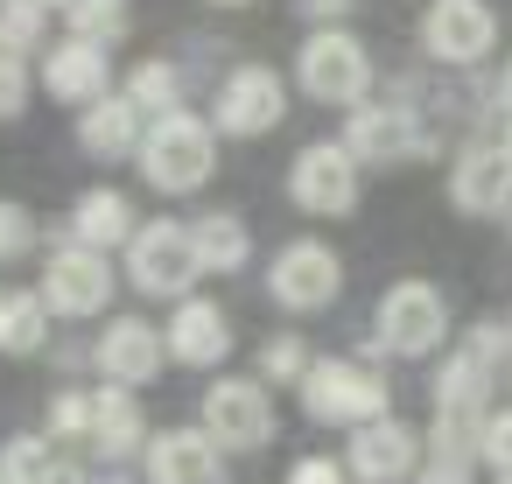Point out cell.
<instances>
[{"instance_id":"obj_1","label":"cell","mask_w":512,"mask_h":484,"mask_svg":"<svg viewBox=\"0 0 512 484\" xmlns=\"http://www.w3.org/2000/svg\"><path fill=\"white\" fill-rule=\"evenodd\" d=\"M134 162H141V176H148L162 197H190V190H204V176H211V162H218L211 120H197V113H162V120H148Z\"/></svg>"},{"instance_id":"obj_2","label":"cell","mask_w":512,"mask_h":484,"mask_svg":"<svg viewBox=\"0 0 512 484\" xmlns=\"http://www.w3.org/2000/svg\"><path fill=\"white\" fill-rule=\"evenodd\" d=\"M302 414L323 421V428H365V421H386V379L358 358H316L302 372Z\"/></svg>"},{"instance_id":"obj_3","label":"cell","mask_w":512,"mask_h":484,"mask_svg":"<svg viewBox=\"0 0 512 484\" xmlns=\"http://www.w3.org/2000/svg\"><path fill=\"white\" fill-rule=\"evenodd\" d=\"M127 281L141 295H169V302H190V288L204 281V260H197V239L190 225L176 218H155L127 239Z\"/></svg>"},{"instance_id":"obj_4","label":"cell","mask_w":512,"mask_h":484,"mask_svg":"<svg viewBox=\"0 0 512 484\" xmlns=\"http://www.w3.org/2000/svg\"><path fill=\"white\" fill-rule=\"evenodd\" d=\"M295 78L316 106H365L372 92V57L351 29H316L302 50H295Z\"/></svg>"},{"instance_id":"obj_5","label":"cell","mask_w":512,"mask_h":484,"mask_svg":"<svg viewBox=\"0 0 512 484\" xmlns=\"http://www.w3.org/2000/svg\"><path fill=\"white\" fill-rule=\"evenodd\" d=\"M372 330H379V337H372L379 351H393V358H428V351L449 337V302H442L428 281H400V288L379 295Z\"/></svg>"},{"instance_id":"obj_6","label":"cell","mask_w":512,"mask_h":484,"mask_svg":"<svg viewBox=\"0 0 512 484\" xmlns=\"http://www.w3.org/2000/svg\"><path fill=\"white\" fill-rule=\"evenodd\" d=\"M337 288H344V260H337L323 239H288V246L274 253V267H267V295H274L281 309H295V316L330 309Z\"/></svg>"},{"instance_id":"obj_7","label":"cell","mask_w":512,"mask_h":484,"mask_svg":"<svg viewBox=\"0 0 512 484\" xmlns=\"http://www.w3.org/2000/svg\"><path fill=\"white\" fill-rule=\"evenodd\" d=\"M288 120V85L267 71V64H239L225 85H218V106H211V127L232 134V141H253V134H274Z\"/></svg>"},{"instance_id":"obj_8","label":"cell","mask_w":512,"mask_h":484,"mask_svg":"<svg viewBox=\"0 0 512 484\" xmlns=\"http://www.w3.org/2000/svg\"><path fill=\"white\" fill-rule=\"evenodd\" d=\"M288 197L309 211V218H344L358 204V155L344 141H309L288 169Z\"/></svg>"},{"instance_id":"obj_9","label":"cell","mask_w":512,"mask_h":484,"mask_svg":"<svg viewBox=\"0 0 512 484\" xmlns=\"http://www.w3.org/2000/svg\"><path fill=\"white\" fill-rule=\"evenodd\" d=\"M498 43V22L484 0H428V15H421V50L449 71H470L477 57H491Z\"/></svg>"},{"instance_id":"obj_10","label":"cell","mask_w":512,"mask_h":484,"mask_svg":"<svg viewBox=\"0 0 512 484\" xmlns=\"http://www.w3.org/2000/svg\"><path fill=\"white\" fill-rule=\"evenodd\" d=\"M36 295L50 302V316H99V309L113 302V260L71 239V246H57V253H50V267H43V288H36Z\"/></svg>"},{"instance_id":"obj_11","label":"cell","mask_w":512,"mask_h":484,"mask_svg":"<svg viewBox=\"0 0 512 484\" xmlns=\"http://www.w3.org/2000/svg\"><path fill=\"white\" fill-rule=\"evenodd\" d=\"M204 435L218 449H267L274 442V400L260 379H218L204 393Z\"/></svg>"},{"instance_id":"obj_12","label":"cell","mask_w":512,"mask_h":484,"mask_svg":"<svg viewBox=\"0 0 512 484\" xmlns=\"http://www.w3.org/2000/svg\"><path fill=\"white\" fill-rule=\"evenodd\" d=\"M414 463H421V435H414V428H400L393 414H386V421L351 428L344 470H351L358 484H407V477H414Z\"/></svg>"},{"instance_id":"obj_13","label":"cell","mask_w":512,"mask_h":484,"mask_svg":"<svg viewBox=\"0 0 512 484\" xmlns=\"http://www.w3.org/2000/svg\"><path fill=\"white\" fill-rule=\"evenodd\" d=\"M449 204L470 211V218H498L512 211V155L498 141H470L449 169Z\"/></svg>"},{"instance_id":"obj_14","label":"cell","mask_w":512,"mask_h":484,"mask_svg":"<svg viewBox=\"0 0 512 484\" xmlns=\"http://www.w3.org/2000/svg\"><path fill=\"white\" fill-rule=\"evenodd\" d=\"M92 358H99V372H106L113 386H148V379L162 372V358H169V337H162L148 316H113L106 337L92 344Z\"/></svg>"},{"instance_id":"obj_15","label":"cell","mask_w":512,"mask_h":484,"mask_svg":"<svg viewBox=\"0 0 512 484\" xmlns=\"http://www.w3.org/2000/svg\"><path fill=\"white\" fill-rule=\"evenodd\" d=\"M344 148L358 155V162H414V155H428V134L414 127V113L407 106H351V127H344Z\"/></svg>"},{"instance_id":"obj_16","label":"cell","mask_w":512,"mask_h":484,"mask_svg":"<svg viewBox=\"0 0 512 484\" xmlns=\"http://www.w3.org/2000/svg\"><path fill=\"white\" fill-rule=\"evenodd\" d=\"M106 78H113V57L85 36H64L43 50V92L64 99V106H99L106 99Z\"/></svg>"},{"instance_id":"obj_17","label":"cell","mask_w":512,"mask_h":484,"mask_svg":"<svg viewBox=\"0 0 512 484\" xmlns=\"http://www.w3.org/2000/svg\"><path fill=\"white\" fill-rule=\"evenodd\" d=\"M148 484H225L218 442L204 428H162L148 442Z\"/></svg>"},{"instance_id":"obj_18","label":"cell","mask_w":512,"mask_h":484,"mask_svg":"<svg viewBox=\"0 0 512 484\" xmlns=\"http://www.w3.org/2000/svg\"><path fill=\"white\" fill-rule=\"evenodd\" d=\"M162 337H169V358H176V365H197V372H204V365H225V351H232L225 309H218V302H197V295L176 302V316H169Z\"/></svg>"},{"instance_id":"obj_19","label":"cell","mask_w":512,"mask_h":484,"mask_svg":"<svg viewBox=\"0 0 512 484\" xmlns=\"http://www.w3.org/2000/svg\"><path fill=\"white\" fill-rule=\"evenodd\" d=\"M141 120H148V113H141V106H134L127 92H120V99L106 92L99 106H85V113H78V148H85V155H99V162L141 155V134H148Z\"/></svg>"},{"instance_id":"obj_20","label":"cell","mask_w":512,"mask_h":484,"mask_svg":"<svg viewBox=\"0 0 512 484\" xmlns=\"http://www.w3.org/2000/svg\"><path fill=\"white\" fill-rule=\"evenodd\" d=\"M134 232H141V218H134V204H127L120 190H85L78 211H71V239L92 246V253H113V246H127Z\"/></svg>"},{"instance_id":"obj_21","label":"cell","mask_w":512,"mask_h":484,"mask_svg":"<svg viewBox=\"0 0 512 484\" xmlns=\"http://www.w3.org/2000/svg\"><path fill=\"white\" fill-rule=\"evenodd\" d=\"M92 449H99L106 463H120V456H134V449H148V421H141V400H134L127 386L99 393V414H92Z\"/></svg>"},{"instance_id":"obj_22","label":"cell","mask_w":512,"mask_h":484,"mask_svg":"<svg viewBox=\"0 0 512 484\" xmlns=\"http://www.w3.org/2000/svg\"><path fill=\"white\" fill-rule=\"evenodd\" d=\"M484 393H491V365L463 344V351L435 372V414H491Z\"/></svg>"},{"instance_id":"obj_23","label":"cell","mask_w":512,"mask_h":484,"mask_svg":"<svg viewBox=\"0 0 512 484\" xmlns=\"http://www.w3.org/2000/svg\"><path fill=\"white\" fill-rule=\"evenodd\" d=\"M190 239H197V260H204V274H239V267L253 260L246 218H232V211H211V218H197V225H190Z\"/></svg>"},{"instance_id":"obj_24","label":"cell","mask_w":512,"mask_h":484,"mask_svg":"<svg viewBox=\"0 0 512 484\" xmlns=\"http://www.w3.org/2000/svg\"><path fill=\"white\" fill-rule=\"evenodd\" d=\"M43 337H50V302L0 288V351H8V358H29V351H43Z\"/></svg>"},{"instance_id":"obj_25","label":"cell","mask_w":512,"mask_h":484,"mask_svg":"<svg viewBox=\"0 0 512 484\" xmlns=\"http://www.w3.org/2000/svg\"><path fill=\"white\" fill-rule=\"evenodd\" d=\"M0 477L8 484H64V456L50 435H15L0 449Z\"/></svg>"},{"instance_id":"obj_26","label":"cell","mask_w":512,"mask_h":484,"mask_svg":"<svg viewBox=\"0 0 512 484\" xmlns=\"http://www.w3.org/2000/svg\"><path fill=\"white\" fill-rule=\"evenodd\" d=\"M127 99H134L148 120H162V113H183V71H176V64H162V57H148V64L134 71Z\"/></svg>"},{"instance_id":"obj_27","label":"cell","mask_w":512,"mask_h":484,"mask_svg":"<svg viewBox=\"0 0 512 484\" xmlns=\"http://www.w3.org/2000/svg\"><path fill=\"white\" fill-rule=\"evenodd\" d=\"M64 22H71V36H85V43H99V50H113L120 36H127V0H71L64 8Z\"/></svg>"},{"instance_id":"obj_28","label":"cell","mask_w":512,"mask_h":484,"mask_svg":"<svg viewBox=\"0 0 512 484\" xmlns=\"http://www.w3.org/2000/svg\"><path fill=\"white\" fill-rule=\"evenodd\" d=\"M43 29H50L43 8H29V0H0V57H36Z\"/></svg>"},{"instance_id":"obj_29","label":"cell","mask_w":512,"mask_h":484,"mask_svg":"<svg viewBox=\"0 0 512 484\" xmlns=\"http://www.w3.org/2000/svg\"><path fill=\"white\" fill-rule=\"evenodd\" d=\"M92 414H99V393H57L50 400V442H92Z\"/></svg>"},{"instance_id":"obj_30","label":"cell","mask_w":512,"mask_h":484,"mask_svg":"<svg viewBox=\"0 0 512 484\" xmlns=\"http://www.w3.org/2000/svg\"><path fill=\"white\" fill-rule=\"evenodd\" d=\"M22 253H36V218H29V204L0 197V267H15Z\"/></svg>"},{"instance_id":"obj_31","label":"cell","mask_w":512,"mask_h":484,"mask_svg":"<svg viewBox=\"0 0 512 484\" xmlns=\"http://www.w3.org/2000/svg\"><path fill=\"white\" fill-rule=\"evenodd\" d=\"M309 365H316V358H309L302 337H267V351H260V372H267V379H295V386H302Z\"/></svg>"},{"instance_id":"obj_32","label":"cell","mask_w":512,"mask_h":484,"mask_svg":"<svg viewBox=\"0 0 512 484\" xmlns=\"http://www.w3.org/2000/svg\"><path fill=\"white\" fill-rule=\"evenodd\" d=\"M22 113H29V64L0 57V120H22Z\"/></svg>"},{"instance_id":"obj_33","label":"cell","mask_w":512,"mask_h":484,"mask_svg":"<svg viewBox=\"0 0 512 484\" xmlns=\"http://www.w3.org/2000/svg\"><path fill=\"white\" fill-rule=\"evenodd\" d=\"M484 463H491L498 477H512V407L484 421Z\"/></svg>"},{"instance_id":"obj_34","label":"cell","mask_w":512,"mask_h":484,"mask_svg":"<svg viewBox=\"0 0 512 484\" xmlns=\"http://www.w3.org/2000/svg\"><path fill=\"white\" fill-rule=\"evenodd\" d=\"M288 484H351V470H344L337 456H302V463L288 470Z\"/></svg>"},{"instance_id":"obj_35","label":"cell","mask_w":512,"mask_h":484,"mask_svg":"<svg viewBox=\"0 0 512 484\" xmlns=\"http://www.w3.org/2000/svg\"><path fill=\"white\" fill-rule=\"evenodd\" d=\"M295 8H302L309 22H323V29H330V22H344V15L358 8V0H295Z\"/></svg>"},{"instance_id":"obj_36","label":"cell","mask_w":512,"mask_h":484,"mask_svg":"<svg viewBox=\"0 0 512 484\" xmlns=\"http://www.w3.org/2000/svg\"><path fill=\"white\" fill-rule=\"evenodd\" d=\"M414 484H470V463H435V470H421Z\"/></svg>"},{"instance_id":"obj_37","label":"cell","mask_w":512,"mask_h":484,"mask_svg":"<svg viewBox=\"0 0 512 484\" xmlns=\"http://www.w3.org/2000/svg\"><path fill=\"white\" fill-rule=\"evenodd\" d=\"M498 106L512 113V64H505V78H498Z\"/></svg>"},{"instance_id":"obj_38","label":"cell","mask_w":512,"mask_h":484,"mask_svg":"<svg viewBox=\"0 0 512 484\" xmlns=\"http://www.w3.org/2000/svg\"><path fill=\"white\" fill-rule=\"evenodd\" d=\"M211 8H246V0H211Z\"/></svg>"},{"instance_id":"obj_39","label":"cell","mask_w":512,"mask_h":484,"mask_svg":"<svg viewBox=\"0 0 512 484\" xmlns=\"http://www.w3.org/2000/svg\"><path fill=\"white\" fill-rule=\"evenodd\" d=\"M498 484H512V477H498Z\"/></svg>"},{"instance_id":"obj_40","label":"cell","mask_w":512,"mask_h":484,"mask_svg":"<svg viewBox=\"0 0 512 484\" xmlns=\"http://www.w3.org/2000/svg\"><path fill=\"white\" fill-rule=\"evenodd\" d=\"M505 155H512V141H505Z\"/></svg>"},{"instance_id":"obj_41","label":"cell","mask_w":512,"mask_h":484,"mask_svg":"<svg viewBox=\"0 0 512 484\" xmlns=\"http://www.w3.org/2000/svg\"><path fill=\"white\" fill-rule=\"evenodd\" d=\"M0 484H8V477H0Z\"/></svg>"},{"instance_id":"obj_42","label":"cell","mask_w":512,"mask_h":484,"mask_svg":"<svg viewBox=\"0 0 512 484\" xmlns=\"http://www.w3.org/2000/svg\"><path fill=\"white\" fill-rule=\"evenodd\" d=\"M505 218H512V211H505Z\"/></svg>"}]
</instances>
